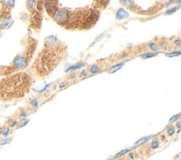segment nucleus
<instances>
[{
	"label": "nucleus",
	"mask_w": 181,
	"mask_h": 160,
	"mask_svg": "<svg viewBox=\"0 0 181 160\" xmlns=\"http://www.w3.org/2000/svg\"><path fill=\"white\" fill-rule=\"evenodd\" d=\"M100 13L95 9H59L52 18L61 27L67 30H88L94 27L99 18Z\"/></svg>",
	"instance_id": "1"
},
{
	"label": "nucleus",
	"mask_w": 181,
	"mask_h": 160,
	"mask_svg": "<svg viewBox=\"0 0 181 160\" xmlns=\"http://www.w3.org/2000/svg\"><path fill=\"white\" fill-rule=\"evenodd\" d=\"M67 53V48L63 42L55 37H48L45 42V48L39 54L38 72L41 75H47L64 58Z\"/></svg>",
	"instance_id": "2"
},
{
	"label": "nucleus",
	"mask_w": 181,
	"mask_h": 160,
	"mask_svg": "<svg viewBox=\"0 0 181 160\" xmlns=\"http://www.w3.org/2000/svg\"><path fill=\"white\" fill-rule=\"evenodd\" d=\"M32 79L25 73H18L0 81V98L8 102L21 98L29 91Z\"/></svg>",
	"instance_id": "3"
},
{
	"label": "nucleus",
	"mask_w": 181,
	"mask_h": 160,
	"mask_svg": "<svg viewBox=\"0 0 181 160\" xmlns=\"http://www.w3.org/2000/svg\"><path fill=\"white\" fill-rule=\"evenodd\" d=\"M26 58L25 56L23 55H18L17 57H15L13 61V65L14 67L17 68V69H23L26 66Z\"/></svg>",
	"instance_id": "4"
},
{
	"label": "nucleus",
	"mask_w": 181,
	"mask_h": 160,
	"mask_svg": "<svg viewBox=\"0 0 181 160\" xmlns=\"http://www.w3.org/2000/svg\"><path fill=\"white\" fill-rule=\"evenodd\" d=\"M129 16V14L125 11L124 9H120L117 12L116 18L118 20H122L127 18Z\"/></svg>",
	"instance_id": "5"
},
{
	"label": "nucleus",
	"mask_w": 181,
	"mask_h": 160,
	"mask_svg": "<svg viewBox=\"0 0 181 160\" xmlns=\"http://www.w3.org/2000/svg\"><path fill=\"white\" fill-rule=\"evenodd\" d=\"M11 20L7 18H3L2 19L0 20V28H7L11 26Z\"/></svg>",
	"instance_id": "6"
},
{
	"label": "nucleus",
	"mask_w": 181,
	"mask_h": 160,
	"mask_svg": "<svg viewBox=\"0 0 181 160\" xmlns=\"http://www.w3.org/2000/svg\"><path fill=\"white\" fill-rule=\"evenodd\" d=\"M10 133V129L9 127H2L1 128H0V135H2V136L7 137L8 135H9Z\"/></svg>",
	"instance_id": "7"
},
{
	"label": "nucleus",
	"mask_w": 181,
	"mask_h": 160,
	"mask_svg": "<svg viewBox=\"0 0 181 160\" xmlns=\"http://www.w3.org/2000/svg\"><path fill=\"white\" fill-rule=\"evenodd\" d=\"M150 138H151V137H145V138H142L139 139L138 141L136 142L135 146H140V145L144 144V143H147Z\"/></svg>",
	"instance_id": "8"
},
{
	"label": "nucleus",
	"mask_w": 181,
	"mask_h": 160,
	"mask_svg": "<svg viewBox=\"0 0 181 160\" xmlns=\"http://www.w3.org/2000/svg\"><path fill=\"white\" fill-rule=\"evenodd\" d=\"M100 70V69L98 66V65L94 64L93 66H91V67L90 68V73H92V74H94V73H96L98 72H99Z\"/></svg>",
	"instance_id": "9"
},
{
	"label": "nucleus",
	"mask_w": 181,
	"mask_h": 160,
	"mask_svg": "<svg viewBox=\"0 0 181 160\" xmlns=\"http://www.w3.org/2000/svg\"><path fill=\"white\" fill-rule=\"evenodd\" d=\"M130 150H131V149H123V150H122L121 152H119V153L117 154V155H116V156H115L114 157H113V159H110V160H113V159H117V158H119V157H122V156L125 155V154H127V152H128L129 151H130Z\"/></svg>",
	"instance_id": "10"
},
{
	"label": "nucleus",
	"mask_w": 181,
	"mask_h": 160,
	"mask_svg": "<svg viewBox=\"0 0 181 160\" xmlns=\"http://www.w3.org/2000/svg\"><path fill=\"white\" fill-rule=\"evenodd\" d=\"M85 66V63H79V64H77V65L72 66H70L69 69H67V72H68V71H69L70 70H76V69H80V68L83 67V66Z\"/></svg>",
	"instance_id": "11"
},
{
	"label": "nucleus",
	"mask_w": 181,
	"mask_h": 160,
	"mask_svg": "<svg viewBox=\"0 0 181 160\" xmlns=\"http://www.w3.org/2000/svg\"><path fill=\"white\" fill-rule=\"evenodd\" d=\"M175 132H176V129H175V127L173 126H169L167 128V130H166V133H167L168 136H172Z\"/></svg>",
	"instance_id": "12"
},
{
	"label": "nucleus",
	"mask_w": 181,
	"mask_h": 160,
	"mask_svg": "<svg viewBox=\"0 0 181 160\" xmlns=\"http://www.w3.org/2000/svg\"><path fill=\"white\" fill-rule=\"evenodd\" d=\"M159 146V142L157 139H154V140H152V142L151 143V147L152 149H156L157 147Z\"/></svg>",
	"instance_id": "13"
},
{
	"label": "nucleus",
	"mask_w": 181,
	"mask_h": 160,
	"mask_svg": "<svg viewBox=\"0 0 181 160\" xmlns=\"http://www.w3.org/2000/svg\"><path fill=\"white\" fill-rule=\"evenodd\" d=\"M12 138H5V139H2L1 140H0V146H2V145H5L9 144L11 142Z\"/></svg>",
	"instance_id": "14"
},
{
	"label": "nucleus",
	"mask_w": 181,
	"mask_h": 160,
	"mask_svg": "<svg viewBox=\"0 0 181 160\" xmlns=\"http://www.w3.org/2000/svg\"><path fill=\"white\" fill-rule=\"evenodd\" d=\"M123 64H124V63H119V64H118V65L114 66H113V67L112 68V69H111L110 70V73L116 72V71L119 70V69H120V68L122 66V65H123Z\"/></svg>",
	"instance_id": "15"
},
{
	"label": "nucleus",
	"mask_w": 181,
	"mask_h": 160,
	"mask_svg": "<svg viewBox=\"0 0 181 160\" xmlns=\"http://www.w3.org/2000/svg\"><path fill=\"white\" fill-rule=\"evenodd\" d=\"M154 56H156V54H154V53H151V52H148V53H146V54L141 55V57L143 59H148V58H151V57H153Z\"/></svg>",
	"instance_id": "16"
},
{
	"label": "nucleus",
	"mask_w": 181,
	"mask_h": 160,
	"mask_svg": "<svg viewBox=\"0 0 181 160\" xmlns=\"http://www.w3.org/2000/svg\"><path fill=\"white\" fill-rule=\"evenodd\" d=\"M180 114H177V115H175L173 116V117L170 118V119L169 120V123H173V122H176V121H178L179 118H180Z\"/></svg>",
	"instance_id": "17"
},
{
	"label": "nucleus",
	"mask_w": 181,
	"mask_h": 160,
	"mask_svg": "<svg viewBox=\"0 0 181 160\" xmlns=\"http://www.w3.org/2000/svg\"><path fill=\"white\" fill-rule=\"evenodd\" d=\"M7 124H8V125H9V127H14L16 124H17V123H16L15 120L10 118V119L8 120Z\"/></svg>",
	"instance_id": "18"
},
{
	"label": "nucleus",
	"mask_w": 181,
	"mask_h": 160,
	"mask_svg": "<svg viewBox=\"0 0 181 160\" xmlns=\"http://www.w3.org/2000/svg\"><path fill=\"white\" fill-rule=\"evenodd\" d=\"M149 48H151L152 50L155 51V52H157V51H158V48L157 45L155 44V43H151L149 45Z\"/></svg>",
	"instance_id": "19"
},
{
	"label": "nucleus",
	"mask_w": 181,
	"mask_h": 160,
	"mask_svg": "<svg viewBox=\"0 0 181 160\" xmlns=\"http://www.w3.org/2000/svg\"><path fill=\"white\" fill-rule=\"evenodd\" d=\"M28 121L27 119H24H24H22L19 122V126L20 127H23V126H26V125L28 124Z\"/></svg>",
	"instance_id": "20"
},
{
	"label": "nucleus",
	"mask_w": 181,
	"mask_h": 160,
	"mask_svg": "<svg viewBox=\"0 0 181 160\" xmlns=\"http://www.w3.org/2000/svg\"><path fill=\"white\" fill-rule=\"evenodd\" d=\"M30 105H31L33 107H37L38 105V102L36 100H33L31 102H30Z\"/></svg>",
	"instance_id": "21"
},
{
	"label": "nucleus",
	"mask_w": 181,
	"mask_h": 160,
	"mask_svg": "<svg viewBox=\"0 0 181 160\" xmlns=\"http://www.w3.org/2000/svg\"><path fill=\"white\" fill-rule=\"evenodd\" d=\"M20 116L22 118H26V112L25 110L21 109L20 111Z\"/></svg>",
	"instance_id": "22"
},
{
	"label": "nucleus",
	"mask_w": 181,
	"mask_h": 160,
	"mask_svg": "<svg viewBox=\"0 0 181 160\" xmlns=\"http://www.w3.org/2000/svg\"><path fill=\"white\" fill-rule=\"evenodd\" d=\"M180 54V52L179 51V52H172V53H170L169 54V57H175V56H178V55Z\"/></svg>",
	"instance_id": "23"
},
{
	"label": "nucleus",
	"mask_w": 181,
	"mask_h": 160,
	"mask_svg": "<svg viewBox=\"0 0 181 160\" xmlns=\"http://www.w3.org/2000/svg\"><path fill=\"white\" fill-rule=\"evenodd\" d=\"M51 84H52V83H50V84H48V85H47L46 86H45V87L44 88H43V90H40V92H39V93H43V92H44L45 90H47V88H48L49 87V86H50V85H51Z\"/></svg>",
	"instance_id": "24"
},
{
	"label": "nucleus",
	"mask_w": 181,
	"mask_h": 160,
	"mask_svg": "<svg viewBox=\"0 0 181 160\" xmlns=\"http://www.w3.org/2000/svg\"><path fill=\"white\" fill-rule=\"evenodd\" d=\"M175 9H176V7L173 8V9H170V10H168V11H166V14H170V13H171V12H172L173 11H175Z\"/></svg>",
	"instance_id": "25"
},
{
	"label": "nucleus",
	"mask_w": 181,
	"mask_h": 160,
	"mask_svg": "<svg viewBox=\"0 0 181 160\" xmlns=\"http://www.w3.org/2000/svg\"><path fill=\"white\" fill-rule=\"evenodd\" d=\"M81 75H83V76H86L88 74H87V73H86V71H82Z\"/></svg>",
	"instance_id": "26"
},
{
	"label": "nucleus",
	"mask_w": 181,
	"mask_h": 160,
	"mask_svg": "<svg viewBox=\"0 0 181 160\" xmlns=\"http://www.w3.org/2000/svg\"><path fill=\"white\" fill-rule=\"evenodd\" d=\"M175 44H176V45H178V46H180V40H177L175 41Z\"/></svg>",
	"instance_id": "27"
},
{
	"label": "nucleus",
	"mask_w": 181,
	"mask_h": 160,
	"mask_svg": "<svg viewBox=\"0 0 181 160\" xmlns=\"http://www.w3.org/2000/svg\"><path fill=\"white\" fill-rule=\"evenodd\" d=\"M176 126H177V128H179V129L180 128V122H177Z\"/></svg>",
	"instance_id": "28"
},
{
	"label": "nucleus",
	"mask_w": 181,
	"mask_h": 160,
	"mask_svg": "<svg viewBox=\"0 0 181 160\" xmlns=\"http://www.w3.org/2000/svg\"><path fill=\"white\" fill-rule=\"evenodd\" d=\"M0 35H1V29H0Z\"/></svg>",
	"instance_id": "29"
}]
</instances>
